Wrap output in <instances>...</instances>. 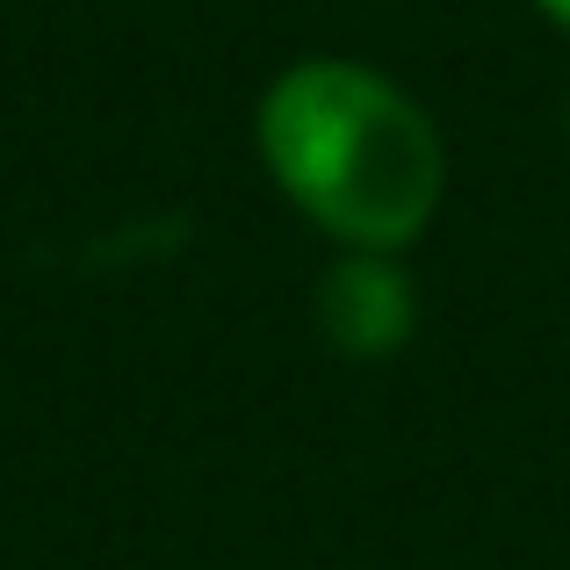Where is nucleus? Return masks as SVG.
<instances>
[{"label": "nucleus", "instance_id": "1", "mask_svg": "<svg viewBox=\"0 0 570 570\" xmlns=\"http://www.w3.org/2000/svg\"><path fill=\"white\" fill-rule=\"evenodd\" d=\"M275 188L347 253H397L433 224L448 153L433 116L354 58H304L261 101Z\"/></svg>", "mask_w": 570, "mask_h": 570}, {"label": "nucleus", "instance_id": "2", "mask_svg": "<svg viewBox=\"0 0 570 570\" xmlns=\"http://www.w3.org/2000/svg\"><path fill=\"white\" fill-rule=\"evenodd\" d=\"M318 333L347 362H383L419 333V289L390 253H347L318 282Z\"/></svg>", "mask_w": 570, "mask_h": 570}, {"label": "nucleus", "instance_id": "3", "mask_svg": "<svg viewBox=\"0 0 570 570\" xmlns=\"http://www.w3.org/2000/svg\"><path fill=\"white\" fill-rule=\"evenodd\" d=\"M534 8H542V14H549L557 29H570V0H534Z\"/></svg>", "mask_w": 570, "mask_h": 570}]
</instances>
